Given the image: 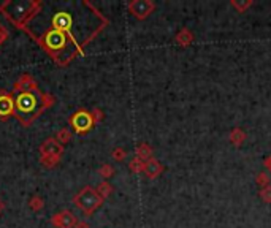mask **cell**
<instances>
[{
	"mask_svg": "<svg viewBox=\"0 0 271 228\" xmlns=\"http://www.w3.org/2000/svg\"><path fill=\"white\" fill-rule=\"evenodd\" d=\"M43 10L41 0H5L0 3V13L11 25L29 34V24Z\"/></svg>",
	"mask_w": 271,
	"mask_h": 228,
	"instance_id": "cell-1",
	"label": "cell"
},
{
	"mask_svg": "<svg viewBox=\"0 0 271 228\" xmlns=\"http://www.w3.org/2000/svg\"><path fill=\"white\" fill-rule=\"evenodd\" d=\"M40 92L18 94V97L15 98V117L19 120L22 127H30L46 111L40 103Z\"/></svg>",
	"mask_w": 271,
	"mask_h": 228,
	"instance_id": "cell-2",
	"label": "cell"
},
{
	"mask_svg": "<svg viewBox=\"0 0 271 228\" xmlns=\"http://www.w3.org/2000/svg\"><path fill=\"white\" fill-rule=\"evenodd\" d=\"M39 152H40V163L45 168L53 170L58 167L62 160V155H64V146H62L54 136H49L40 144Z\"/></svg>",
	"mask_w": 271,
	"mask_h": 228,
	"instance_id": "cell-3",
	"label": "cell"
},
{
	"mask_svg": "<svg viewBox=\"0 0 271 228\" xmlns=\"http://www.w3.org/2000/svg\"><path fill=\"white\" fill-rule=\"evenodd\" d=\"M73 203H75V206L84 212V215H92L100 206H102L103 200H102V196L97 193L96 189L91 186H86L73 196Z\"/></svg>",
	"mask_w": 271,
	"mask_h": 228,
	"instance_id": "cell-4",
	"label": "cell"
},
{
	"mask_svg": "<svg viewBox=\"0 0 271 228\" xmlns=\"http://www.w3.org/2000/svg\"><path fill=\"white\" fill-rule=\"evenodd\" d=\"M68 125L72 127V130L77 133V135H86L89 133L96 122L92 119V113L84 110V108H79L78 111H75L70 117H68Z\"/></svg>",
	"mask_w": 271,
	"mask_h": 228,
	"instance_id": "cell-5",
	"label": "cell"
},
{
	"mask_svg": "<svg viewBox=\"0 0 271 228\" xmlns=\"http://www.w3.org/2000/svg\"><path fill=\"white\" fill-rule=\"evenodd\" d=\"M13 92L16 94H39L40 89H39V82L35 81V78L30 73H22L19 78L15 81L13 89H11Z\"/></svg>",
	"mask_w": 271,
	"mask_h": 228,
	"instance_id": "cell-6",
	"label": "cell"
},
{
	"mask_svg": "<svg viewBox=\"0 0 271 228\" xmlns=\"http://www.w3.org/2000/svg\"><path fill=\"white\" fill-rule=\"evenodd\" d=\"M15 117V97L13 92L0 91V120H8Z\"/></svg>",
	"mask_w": 271,
	"mask_h": 228,
	"instance_id": "cell-7",
	"label": "cell"
},
{
	"mask_svg": "<svg viewBox=\"0 0 271 228\" xmlns=\"http://www.w3.org/2000/svg\"><path fill=\"white\" fill-rule=\"evenodd\" d=\"M49 222H51V225L54 228H75V225L78 224V219L70 209H64L60 212H56L49 219Z\"/></svg>",
	"mask_w": 271,
	"mask_h": 228,
	"instance_id": "cell-8",
	"label": "cell"
},
{
	"mask_svg": "<svg viewBox=\"0 0 271 228\" xmlns=\"http://www.w3.org/2000/svg\"><path fill=\"white\" fill-rule=\"evenodd\" d=\"M154 10V3L149 2V0H134V2L129 3V11L138 19L148 18Z\"/></svg>",
	"mask_w": 271,
	"mask_h": 228,
	"instance_id": "cell-9",
	"label": "cell"
},
{
	"mask_svg": "<svg viewBox=\"0 0 271 228\" xmlns=\"http://www.w3.org/2000/svg\"><path fill=\"white\" fill-rule=\"evenodd\" d=\"M162 170H163L162 165L157 162L155 158L151 157L149 160L144 162V171H143V173L146 174L149 179H154V177H157V176L162 173Z\"/></svg>",
	"mask_w": 271,
	"mask_h": 228,
	"instance_id": "cell-10",
	"label": "cell"
},
{
	"mask_svg": "<svg viewBox=\"0 0 271 228\" xmlns=\"http://www.w3.org/2000/svg\"><path fill=\"white\" fill-rule=\"evenodd\" d=\"M29 208H30V211H34V212H41L43 209H45V200H43L40 195H32L29 198Z\"/></svg>",
	"mask_w": 271,
	"mask_h": 228,
	"instance_id": "cell-11",
	"label": "cell"
},
{
	"mask_svg": "<svg viewBox=\"0 0 271 228\" xmlns=\"http://www.w3.org/2000/svg\"><path fill=\"white\" fill-rule=\"evenodd\" d=\"M54 138L58 139V141H59L62 146H65V144H68V143L72 141L73 133H72L70 129H67V127H64V129H60L58 133H56V136H54Z\"/></svg>",
	"mask_w": 271,
	"mask_h": 228,
	"instance_id": "cell-12",
	"label": "cell"
},
{
	"mask_svg": "<svg viewBox=\"0 0 271 228\" xmlns=\"http://www.w3.org/2000/svg\"><path fill=\"white\" fill-rule=\"evenodd\" d=\"M40 103L45 110H49L56 105V97L49 92H40Z\"/></svg>",
	"mask_w": 271,
	"mask_h": 228,
	"instance_id": "cell-13",
	"label": "cell"
},
{
	"mask_svg": "<svg viewBox=\"0 0 271 228\" xmlns=\"http://www.w3.org/2000/svg\"><path fill=\"white\" fill-rule=\"evenodd\" d=\"M96 190H97V193L102 196V200H105V198H108V196L111 195L113 186H111L108 181H103V182H100L98 186L96 187Z\"/></svg>",
	"mask_w": 271,
	"mask_h": 228,
	"instance_id": "cell-14",
	"label": "cell"
},
{
	"mask_svg": "<svg viewBox=\"0 0 271 228\" xmlns=\"http://www.w3.org/2000/svg\"><path fill=\"white\" fill-rule=\"evenodd\" d=\"M151 155H153V149H151L148 144H144V143H143V144H140V146H138V148H136V157H138V158H141L143 162L149 160Z\"/></svg>",
	"mask_w": 271,
	"mask_h": 228,
	"instance_id": "cell-15",
	"label": "cell"
},
{
	"mask_svg": "<svg viewBox=\"0 0 271 228\" xmlns=\"http://www.w3.org/2000/svg\"><path fill=\"white\" fill-rule=\"evenodd\" d=\"M129 168H130V171H134V173H143L144 171V162L141 160V158L134 157L129 163Z\"/></svg>",
	"mask_w": 271,
	"mask_h": 228,
	"instance_id": "cell-16",
	"label": "cell"
},
{
	"mask_svg": "<svg viewBox=\"0 0 271 228\" xmlns=\"http://www.w3.org/2000/svg\"><path fill=\"white\" fill-rule=\"evenodd\" d=\"M230 139H232L233 144H241L244 139H246V135H244V132L241 129H235V130L232 132Z\"/></svg>",
	"mask_w": 271,
	"mask_h": 228,
	"instance_id": "cell-17",
	"label": "cell"
},
{
	"mask_svg": "<svg viewBox=\"0 0 271 228\" xmlns=\"http://www.w3.org/2000/svg\"><path fill=\"white\" fill-rule=\"evenodd\" d=\"M98 173H100V176L102 177H105V179H108V177H111L113 174H115V168L111 167V165H102V167H100V170H98Z\"/></svg>",
	"mask_w": 271,
	"mask_h": 228,
	"instance_id": "cell-18",
	"label": "cell"
},
{
	"mask_svg": "<svg viewBox=\"0 0 271 228\" xmlns=\"http://www.w3.org/2000/svg\"><path fill=\"white\" fill-rule=\"evenodd\" d=\"M176 38H178V41L181 43V44H189V43H191L192 41V34H191V32H189V30H182L181 32V34H178V37H176Z\"/></svg>",
	"mask_w": 271,
	"mask_h": 228,
	"instance_id": "cell-19",
	"label": "cell"
},
{
	"mask_svg": "<svg viewBox=\"0 0 271 228\" xmlns=\"http://www.w3.org/2000/svg\"><path fill=\"white\" fill-rule=\"evenodd\" d=\"M111 157L115 158L116 162H122L124 158L127 157V152H125V149H122V148H116V149H113Z\"/></svg>",
	"mask_w": 271,
	"mask_h": 228,
	"instance_id": "cell-20",
	"label": "cell"
},
{
	"mask_svg": "<svg viewBox=\"0 0 271 228\" xmlns=\"http://www.w3.org/2000/svg\"><path fill=\"white\" fill-rule=\"evenodd\" d=\"M91 113H92V119H94V122H96V125L103 120V111L100 110V108H96V110H92Z\"/></svg>",
	"mask_w": 271,
	"mask_h": 228,
	"instance_id": "cell-21",
	"label": "cell"
},
{
	"mask_svg": "<svg viewBox=\"0 0 271 228\" xmlns=\"http://www.w3.org/2000/svg\"><path fill=\"white\" fill-rule=\"evenodd\" d=\"M8 37H10V34H8L7 27H5V25L0 22V46H2V44L8 40Z\"/></svg>",
	"mask_w": 271,
	"mask_h": 228,
	"instance_id": "cell-22",
	"label": "cell"
},
{
	"mask_svg": "<svg viewBox=\"0 0 271 228\" xmlns=\"http://www.w3.org/2000/svg\"><path fill=\"white\" fill-rule=\"evenodd\" d=\"M260 196H262V200L265 203H271V187L263 189L262 192H260Z\"/></svg>",
	"mask_w": 271,
	"mask_h": 228,
	"instance_id": "cell-23",
	"label": "cell"
},
{
	"mask_svg": "<svg viewBox=\"0 0 271 228\" xmlns=\"http://www.w3.org/2000/svg\"><path fill=\"white\" fill-rule=\"evenodd\" d=\"M268 182H270V177L265 173H260L257 176V184H258V186H267Z\"/></svg>",
	"mask_w": 271,
	"mask_h": 228,
	"instance_id": "cell-24",
	"label": "cell"
},
{
	"mask_svg": "<svg viewBox=\"0 0 271 228\" xmlns=\"http://www.w3.org/2000/svg\"><path fill=\"white\" fill-rule=\"evenodd\" d=\"M232 5H233V6H236V8H238L239 11H243L244 8H248V6L251 5V2H246V3H238V2H232Z\"/></svg>",
	"mask_w": 271,
	"mask_h": 228,
	"instance_id": "cell-25",
	"label": "cell"
},
{
	"mask_svg": "<svg viewBox=\"0 0 271 228\" xmlns=\"http://www.w3.org/2000/svg\"><path fill=\"white\" fill-rule=\"evenodd\" d=\"M75 228H91V225L87 224L86 220H78V224L75 225Z\"/></svg>",
	"mask_w": 271,
	"mask_h": 228,
	"instance_id": "cell-26",
	"label": "cell"
},
{
	"mask_svg": "<svg viewBox=\"0 0 271 228\" xmlns=\"http://www.w3.org/2000/svg\"><path fill=\"white\" fill-rule=\"evenodd\" d=\"M3 211H5V201L0 198V215L3 214Z\"/></svg>",
	"mask_w": 271,
	"mask_h": 228,
	"instance_id": "cell-27",
	"label": "cell"
},
{
	"mask_svg": "<svg viewBox=\"0 0 271 228\" xmlns=\"http://www.w3.org/2000/svg\"><path fill=\"white\" fill-rule=\"evenodd\" d=\"M265 167H267L268 170H271V157H268L267 160H265Z\"/></svg>",
	"mask_w": 271,
	"mask_h": 228,
	"instance_id": "cell-28",
	"label": "cell"
}]
</instances>
